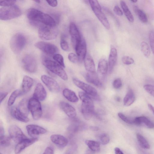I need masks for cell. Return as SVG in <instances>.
Instances as JSON below:
<instances>
[{
	"label": "cell",
	"instance_id": "1",
	"mask_svg": "<svg viewBox=\"0 0 154 154\" xmlns=\"http://www.w3.org/2000/svg\"><path fill=\"white\" fill-rule=\"evenodd\" d=\"M27 16L30 23L35 26L39 27L44 25L55 27L56 25V22L53 17L35 8L29 9L27 11Z\"/></svg>",
	"mask_w": 154,
	"mask_h": 154
},
{
	"label": "cell",
	"instance_id": "2",
	"mask_svg": "<svg viewBox=\"0 0 154 154\" xmlns=\"http://www.w3.org/2000/svg\"><path fill=\"white\" fill-rule=\"evenodd\" d=\"M82 101L81 111L84 118L90 120L94 114V108L93 101L90 96L84 95L81 99Z\"/></svg>",
	"mask_w": 154,
	"mask_h": 154
},
{
	"label": "cell",
	"instance_id": "3",
	"mask_svg": "<svg viewBox=\"0 0 154 154\" xmlns=\"http://www.w3.org/2000/svg\"><path fill=\"white\" fill-rule=\"evenodd\" d=\"M22 14V11L17 5H14L7 7H2L0 9V19L7 20L17 17Z\"/></svg>",
	"mask_w": 154,
	"mask_h": 154
},
{
	"label": "cell",
	"instance_id": "4",
	"mask_svg": "<svg viewBox=\"0 0 154 154\" xmlns=\"http://www.w3.org/2000/svg\"><path fill=\"white\" fill-rule=\"evenodd\" d=\"M44 65L52 72L57 75L65 81L68 80V77L66 72L60 65L57 62L49 59H45L43 61Z\"/></svg>",
	"mask_w": 154,
	"mask_h": 154
},
{
	"label": "cell",
	"instance_id": "5",
	"mask_svg": "<svg viewBox=\"0 0 154 154\" xmlns=\"http://www.w3.org/2000/svg\"><path fill=\"white\" fill-rule=\"evenodd\" d=\"M26 43L25 36L21 33L14 34L11 39L10 44L12 51L15 54L20 53Z\"/></svg>",
	"mask_w": 154,
	"mask_h": 154
},
{
	"label": "cell",
	"instance_id": "6",
	"mask_svg": "<svg viewBox=\"0 0 154 154\" xmlns=\"http://www.w3.org/2000/svg\"><path fill=\"white\" fill-rule=\"evenodd\" d=\"M89 2L95 15L107 29L110 28V25L105 14L102 11L101 7L97 0H90Z\"/></svg>",
	"mask_w": 154,
	"mask_h": 154
},
{
	"label": "cell",
	"instance_id": "7",
	"mask_svg": "<svg viewBox=\"0 0 154 154\" xmlns=\"http://www.w3.org/2000/svg\"><path fill=\"white\" fill-rule=\"evenodd\" d=\"M55 27L41 25L39 27L38 31L39 37L45 40H51L55 39L58 34L57 29Z\"/></svg>",
	"mask_w": 154,
	"mask_h": 154
},
{
	"label": "cell",
	"instance_id": "8",
	"mask_svg": "<svg viewBox=\"0 0 154 154\" xmlns=\"http://www.w3.org/2000/svg\"><path fill=\"white\" fill-rule=\"evenodd\" d=\"M29 107L32 117L35 120H38L41 117L42 111L39 101L32 97L29 100Z\"/></svg>",
	"mask_w": 154,
	"mask_h": 154
},
{
	"label": "cell",
	"instance_id": "9",
	"mask_svg": "<svg viewBox=\"0 0 154 154\" xmlns=\"http://www.w3.org/2000/svg\"><path fill=\"white\" fill-rule=\"evenodd\" d=\"M22 63L24 69L29 72L34 73L37 70L38 66L36 60L31 55L24 56L22 59Z\"/></svg>",
	"mask_w": 154,
	"mask_h": 154
},
{
	"label": "cell",
	"instance_id": "10",
	"mask_svg": "<svg viewBox=\"0 0 154 154\" xmlns=\"http://www.w3.org/2000/svg\"><path fill=\"white\" fill-rule=\"evenodd\" d=\"M8 133L11 139L17 143L27 138L20 128L15 125H12L9 127Z\"/></svg>",
	"mask_w": 154,
	"mask_h": 154
},
{
	"label": "cell",
	"instance_id": "11",
	"mask_svg": "<svg viewBox=\"0 0 154 154\" xmlns=\"http://www.w3.org/2000/svg\"><path fill=\"white\" fill-rule=\"evenodd\" d=\"M73 81L77 86L90 96L95 99L98 98L97 92L94 87L75 78L73 79Z\"/></svg>",
	"mask_w": 154,
	"mask_h": 154
},
{
	"label": "cell",
	"instance_id": "12",
	"mask_svg": "<svg viewBox=\"0 0 154 154\" xmlns=\"http://www.w3.org/2000/svg\"><path fill=\"white\" fill-rule=\"evenodd\" d=\"M35 46L48 54H55L58 51L57 48L55 45L45 42H38L35 44Z\"/></svg>",
	"mask_w": 154,
	"mask_h": 154
},
{
	"label": "cell",
	"instance_id": "13",
	"mask_svg": "<svg viewBox=\"0 0 154 154\" xmlns=\"http://www.w3.org/2000/svg\"><path fill=\"white\" fill-rule=\"evenodd\" d=\"M41 79L50 91L54 93L59 92V85L54 79L47 75H43L41 76Z\"/></svg>",
	"mask_w": 154,
	"mask_h": 154
},
{
	"label": "cell",
	"instance_id": "14",
	"mask_svg": "<svg viewBox=\"0 0 154 154\" xmlns=\"http://www.w3.org/2000/svg\"><path fill=\"white\" fill-rule=\"evenodd\" d=\"M79 59V61L85 60L87 52L86 44L85 39L82 37L80 41L74 48Z\"/></svg>",
	"mask_w": 154,
	"mask_h": 154
},
{
	"label": "cell",
	"instance_id": "15",
	"mask_svg": "<svg viewBox=\"0 0 154 154\" xmlns=\"http://www.w3.org/2000/svg\"><path fill=\"white\" fill-rule=\"evenodd\" d=\"M69 32L72 45L74 48L81 40L82 37L77 26L73 22H71L70 24Z\"/></svg>",
	"mask_w": 154,
	"mask_h": 154
},
{
	"label": "cell",
	"instance_id": "16",
	"mask_svg": "<svg viewBox=\"0 0 154 154\" xmlns=\"http://www.w3.org/2000/svg\"><path fill=\"white\" fill-rule=\"evenodd\" d=\"M38 140L37 137H32L30 138H27L22 140L18 143L15 146L14 149L15 153H20L26 148L32 145Z\"/></svg>",
	"mask_w": 154,
	"mask_h": 154
},
{
	"label": "cell",
	"instance_id": "17",
	"mask_svg": "<svg viewBox=\"0 0 154 154\" xmlns=\"http://www.w3.org/2000/svg\"><path fill=\"white\" fill-rule=\"evenodd\" d=\"M26 128L28 134L32 137H36V136L44 134L47 132V130L44 128L36 125H28Z\"/></svg>",
	"mask_w": 154,
	"mask_h": 154
},
{
	"label": "cell",
	"instance_id": "18",
	"mask_svg": "<svg viewBox=\"0 0 154 154\" xmlns=\"http://www.w3.org/2000/svg\"><path fill=\"white\" fill-rule=\"evenodd\" d=\"M47 95V92L43 85L40 83H38L35 89L33 97L42 101L45 99Z\"/></svg>",
	"mask_w": 154,
	"mask_h": 154
},
{
	"label": "cell",
	"instance_id": "19",
	"mask_svg": "<svg viewBox=\"0 0 154 154\" xmlns=\"http://www.w3.org/2000/svg\"><path fill=\"white\" fill-rule=\"evenodd\" d=\"M51 141L58 147L62 148L66 146L68 143V140L64 136L58 134H54L50 137Z\"/></svg>",
	"mask_w": 154,
	"mask_h": 154
},
{
	"label": "cell",
	"instance_id": "20",
	"mask_svg": "<svg viewBox=\"0 0 154 154\" xmlns=\"http://www.w3.org/2000/svg\"><path fill=\"white\" fill-rule=\"evenodd\" d=\"M86 81L94 85L100 87L102 86V83L100 81L98 76L95 72H88L83 75Z\"/></svg>",
	"mask_w": 154,
	"mask_h": 154
},
{
	"label": "cell",
	"instance_id": "21",
	"mask_svg": "<svg viewBox=\"0 0 154 154\" xmlns=\"http://www.w3.org/2000/svg\"><path fill=\"white\" fill-rule=\"evenodd\" d=\"M60 106L69 117L73 119L76 116V113L75 109L68 103L61 101L60 103Z\"/></svg>",
	"mask_w": 154,
	"mask_h": 154
},
{
	"label": "cell",
	"instance_id": "22",
	"mask_svg": "<svg viewBox=\"0 0 154 154\" xmlns=\"http://www.w3.org/2000/svg\"><path fill=\"white\" fill-rule=\"evenodd\" d=\"M117 58V52L114 48H111L108 59L109 71L111 73L116 64Z\"/></svg>",
	"mask_w": 154,
	"mask_h": 154
},
{
	"label": "cell",
	"instance_id": "23",
	"mask_svg": "<svg viewBox=\"0 0 154 154\" xmlns=\"http://www.w3.org/2000/svg\"><path fill=\"white\" fill-rule=\"evenodd\" d=\"M33 84V79L27 75L24 76L22 84V94L28 93L31 88Z\"/></svg>",
	"mask_w": 154,
	"mask_h": 154
},
{
	"label": "cell",
	"instance_id": "24",
	"mask_svg": "<svg viewBox=\"0 0 154 154\" xmlns=\"http://www.w3.org/2000/svg\"><path fill=\"white\" fill-rule=\"evenodd\" d=\"M11 115L16 119L24 122H28L29 119L27 117L22 114L19 110L17 106H14L10 110Z\"/></svg>",
	"mask_w": 154,
	"mask_h": 154
},
{
	"label": "cell",
	"instance_id": "25",
	"mask_svg": "<svg viewBox=\"0 0 154 154\" xmlns=\"http://www.w3.org/2000/svg\"><path fill=\"white\" fill-rule=\"evenodd\" d=\"M143 123L149 128H154V123L146 117L144 116L136 117L133 120V124L139 125Z\"/></svg>",
	"mask_w": 154,
	"mask_h": 154
},
{
	"label": "cell",
	"instance_id": "26",
	"mask_svg": "<svg viewBox=\"0 0 154 154\" xmlns=\"http://www.w3.org/2000/svg\"><path fill=\"white\" fill-rule=\"evenodd\" d=\"M17 108L20 112L24 116L27 117L29 111V100L26 98H23L19 102Z\"/></svg>",
	"mask_w": 154,
	"mask_h": 154
},
{
	"label": "cell",
	"instance_id": "27",
	"mask_svg": "<svg viewBox=\"0 0 154 154\" xmlns=\"http://www.w3.org/2000/svg\"><path fill=\"white\" fill-rule=\"evenodd\" d=\"M108 68L106 60L104 59H100L99 61L97 67L99 75L102 77L105 76L107 73Z\"/></svg>",
	"mask_w": 154,
	"mask_h": 154
},
{
	"label": "cell",
	"instance_id": "28",
	"mask_svg": "<svg viewBox=\"0 0 154 154\" xmlns=\"http://www.w3.org/2000/svg\"><path fill=\"white\" fill-rule=\"evenodd\" d=\"M63 94L64 97L70 102L76 103L79 100L78 98L75 93L68 88H66L63 90Z\"/></svg>",
	"mask_w": 154,
	"mask_h": 154
},
{
	"label": "cell",
	"instance_id": "29",
	"mask_svg": "<svg viewBox=\"0 0 154 154\" xmlns=\"http://www.w3.org/2000/svg\"><path fill=\"white\" fill-rule=\"evenodd\" d=\"M84 65L86 70L89 72H95V68L94 62L91 57L89 56L85 57Z\"/></svg>",
	"mask_w": 154,
	"mask_h": 154
},
{
	"label": "cell",
	"instance_id": "30",
	"mask_svg": "<svg viewBox=\"0 0 154 154\" xmlns=\"http://www.w3.org/2000/svg\"><path fill=\"white\" fill-rule=\"evenodd\" d=\"M135 97L132 90L129 89L125 97L124 100V104L125 106L131 105L134 101Z\"/></svg>",
	"mask_w": 154,
	"mask_h": 154
},
{
	"label": "cell",
	"instance_id": "31",
	"mask_svg": "<svg viewBox=\"0 0 154 154\" xmlns=\"http://www.w3.org/2000/svg\"><path fill=\"white\" fill-rule=\"evenodd\" d=\"M120 3L124 14L127 19L130 22H133L134 21V17L126 3L123 1H121Z\"/></svg>",
	"mask_w": 154,
	"mask_h": 154
},
{
	"label": "cell",
	"instance_id": "32",
	"mask_svg": "<svg viewBox=\"0 0 154 154\" xmlns=\"http://www.w3.org/2000/svg\"><path fill=\"white\" fill-rule=\"evenodd\" d=\"M85 143L89 148L93 152H97L100 149V143L96 141L87 140Z\"/></svg>",
	"mask_w": 154,
	"mask_h": 154
},
{
	"label": "cell",
	"instance_id": "33",
	"mask_svg": "<svg viewBox=\"0 0 154 154\" xmlns=\"http://www.w3.org/2000/svg\"><path fill=\"white\" fill-rule=\"evenodd\" d=\"M134 9L135 13L137 15L141 22L143 23H146L147 22V16L146 13L142 10L135 6H134Z\"/></svg>",
	"mask_w": 154,
	"mask_h": 154
},
{
	"label": "cell",
	"instance_id": "34",
	"mask_svg": "<svg viewBox=\"0 0 154 154\" xmlns=\"http://www.w3.org/2000/svg\"><path fill=\"white\" fill-rule=\"evenodd\" d=\"M21 95H22L21 90L17 89L11 93L8 100V106H11L14 103L17 97Z\"/></svg>",
	"mask_w": 154,
	"mask_h": 154
},
{
	"label": "cell",
	"instance_id": "35",
	"mask_svg": "<svg viewBox=\"0 0 154 154\" xmlns=\"http://www.w3.org/2000/svg\"><path fill=\"white\" fill-rule=\"evenodd\" d=\"M137 138L140 146L144 149H149L150 146L145 138L140 134H137Z\"/></svg>",
	"mask_w": 154,
	"mask_h": 154
},
{
	"label": "cell",
	"instance_id": "36",
	"mask_svg": "<svg viewBox=\"0 0 154 154\" xmlns=\"http://www.w3.org/2000/svg\"><path fill=\"white\" fill-rule=\"evenodd\" d=\"M141 51L144 56L149 57L150 55L151 52L148 45L145 42H143L140 45Z\"/></svg>",
	"mask_w": 154,
	"mask_h": 154
},
{
	"label": "cell",
	"instance_id": "37",
	"mask_svg": "<svg viewBox=\"0 0 154 154\" xmlns=\"http://www.w3.org/2000/svg\"><path fill=\"white\" fill-rule=\"evenodd\" d=\"M11 139L10 137L5 135L0 137V146L4 147L9 146L11 144Z\"/></svg>",
	"mask_w": 154,
	"mask_h": 154
},
{
	"label": "cell",
	"instance_id": "38",
	"mask_svg": "<svg viewBox=\"0 0 154 154\" xmlns=\"http://www.w3.org/2000/svg\"><path fill=\"white\" fill-rule=\"evenodd\" d=\"M53 58L56 62L63 68L65 67L64 59L63 56L60 54H54Z\"/></svg>",
	"mask_w": 154,
	"mask_h": 154
},
{
	"label": "cell",
	"instance_id": "39",
	"mask_svg": "<svg viewBox=\"0 0 154 154\" xmlns=\"http://www.w3.org/2000/svg\"><path fill=\"white\" fill-rule=\"evenodd\" d=\"M99 140L100 143L103 145L108 144L110 140L109 135L106 134H102L99 136Z\"/></svg>",
	"mask_w": 154,
	"mask_h": 154
},
{
	"label": "cell",
	"instance_id": "40",
	"mask_svg": "<svg viewBox=\"0 0 154 154\" xmlns=\"http://www.w3.org/2000/svg\"><path fill=\"white\" fill-rule=\"evenodd\" d=\"M149 39L150 46L154 55V31H152L150 32Z\"/></svg>",
	"mask_w": 154,
	"mask_h": 154
},
{
	"label": "cell",
	"instance_id": "41",
	"mask_svg": "<svg viewBox=\"0 0 154 154\" xmlns=\"http://www.w3.org/2000/svg\"><path fill=\"white\" fill-rule=\"evenodd\" d=\"M123 63L126 65H130L133 64L134 60L131 57L127 56H123L122 59Z\"/></svg>",
	"mask_w": 154,
	"mask_h": 154
},
{
	"label": "cell",
	"instance_id": "42",
	"mask_svg": "<svg viewBox=\"0 0 154 154\" xmlns=\"http://www.w3.org/2000/svg\"><path fill=\"white\" fill-rule=\"evenodd\" d=\"M119 117L124 122L128 124H133V120H132L122 114L121 112H119L118 113Z\"/></svg>",
	"mask_w": 154,
	"mask_h": 154
},
{
	"label": "cell",
	"instance_id": "43",
	"mask_svg": "<svg viewBox=\"0 0 154 154\" xmlns=\"http://www.w3.org/2000/svg\"><path fill=\"white\" fill-rule=\"evenodd\" d=\"M16 2L15 0H0V5L2 7H7L14 5Z\"/></svg>",
	"mask_w": 154,
	"mask_h": 154
},
{
	"label": "cell",
	"instance_id": "44",
	"mask_svg": "<svg viewBox=\"0 0 154 154\" xmlns=\"http://www.w3.org/2000/svg\"><path fill=\"white\" fill-rule=\"evenodd\" d=\"M144 89L154 97V85H146L144 86Z\"/></svg>",
	"mask_w": 154,
	"mask_h": 154
},
{
	"label": "cell",
	"instance_id": "45",
	"mask_svg": "<svg viewBox=\"0 0 154 154\" xmlns=\"http://www.w3.org/2000/svg\"><path fill=\"white\" fill-rule=\"evenodd\" d=\"M60 45L62 49L64 51H68L69 49V45L67 42L64 38H62L60 41Z\"/></svg>",
	"mask_w": 154,
	"mask_h": 154
},
{
	"label": "cell",
	"instance_id": "46",
	"mask_svg": "<svg viewBox=\"0 0 154 154\" xmlns=\"http://www.w3.org/2000/svg\"><path fill=\"white\" fill-rule=\"evenodd\" d=\"M68 58L71 62L74 63H76L79 61L78 57L77 55L72 53H71L69 54Z\"/></svg>",
	"mask_w": 154,
	"mask_h": 154
},
{
	"label": "cell",
	"instance_id": "47",
	"mask_svg": "<svg viewBox=\"0 0 154 154\" xmlns=\"http://www.w3.org/2000/svg\"><path fill=\"white\" fill-rule=\"evenodd\" d=\"M122 82L120 78H117L113 81V85L114 88L116 89L120 88L122 86Z\"/></svg>",
	"mask_w": 154,
	"mask_h": 154
},
{
	"label": "cell",
	"instance_id": "48",
	"mask_svg": "<svg viewBox=\"0 0 154 154\" xmlns=\"http://www.w3.org/2000/svg\"><path fill=\"white\" fill-rule=\"evenodd\" d=\"M113 11L115 14L118 16H121L123 14V12L122 10L117 5H116L114 6Z\"/></svg>",
	"mask_w": 154,
	"mask_h": 154
},
{
	"label": "cell",
	"instance_id": "49",
	"mask_svg": "<svg viewBox=\"0 0 154 154\" xmlns=\"http://www.w3.org/2000/svg\"><path fill=\"white\" fill-rule=\"evenodd\" d=\"M42 154H54L53 149L51 147H48L46 148Z\"/></svg>",
	"mask_w": 154,
	"mask_h": 154
},
{
	"label": "cell",
	"instance_id": "50",
	"mask_svg": "<svg viewBox=\"0 0 154 154\" xmlns=\"http://www.w3.org/2000/svg\"><path fill=\"white\" fill-rule=\"evenodd\" d=\"M47 3L51 6L53 7L56 6L57 5V2L56 0H46Z\"/></svg>",
	"mask_w": 154,
	"mask_h": 154
},
{
	"label": "cell",
	"instance_id": "51",
	"mask_svg": "<svg viewBox=\"0 0 154 154\" xmlns=\"http://www.w3.org/2000/svg\"><path fill=\"white\" fill-rule=\"evenodd\" d=\"M8 93L7 92H3L0 93V102L1 103L4 99L5 98L7 95Z\"/></svg>",
	"mask_w": 154,
	"mask_h": 154
},
{
	"label": "cell",
	"instance_id": "52",
	"mask_svg": "<svg viewBox=\"0 0 154 154\" xmlns=\"http://www.w3.org/2000/svg\"><path fill=\"white\" fill-rule=\"evenodd\" d=\"M114 150L116 154H124L122 152L118 147H116Z\"/></svg>",
	"mask_w": 154,
	"mask_h": 154
},
{
	"label": "cell",
	"instance_id": "53",
	"mask_svg": "<svg viewBox=\"0 0 154 154\" xmlns=\"http://www.w3.org/2000/svg\"><path fill=\"white\" fill-rule=\"evenodd\" d=\"M4 136V130L3 127L1 126L0 128V137Z\"/></svg>",
	"mask_w": 154,
	"mask_h": 154
},
{
	"label": "cell",
	"instance_id": "54",
	"mask_svg": "<svg viewBox=\"0 0 154 154\" xmlns=\"http://www.w3.org/2000/svg\"><path fill=\"white\" fill-rule=\"evenodd\" d=\"M148 106L149 109L154 114V107L151 104H148Z\"/></svg>",
	"mask_w": 154,
	"mask_h": 154
},
{
	"label": "cell",
	"instance_id": "55",
	"mask_svg": "<svg viewBox=\"0 0 154 154\" xmlns=\"http://www.w3.org/2000/svg\"><path fill=\"white\" fill-rule=\"evenodd\" d=\"M35 2H36L39 3L41 1L40 0H35L34 1Z\"/></svg>",
	"mask_w": 154,
	"mask_h": 154
},
{
	"label": "cell",
	"instance_id": "56",
	"mask_svg": "<svg viewBox=\"0 0 154 154\" xmlns=\"http://www.w3.org/2000/svg\"><path fill=\"white\" fill-rule=\"evenodd\" d=\"M137 0H131V1L132 2H133V3H136V2H137Z\"/></svg>",
	"mask_w": 154,
	"mask_h": 154
},
{
	"label": "cell",
	"instance_id": "57",
	"mask_svg": "<svg viewBox=\"0 0 154 154\" xmlns=\"http://www.w3.org/2000/svg\"><path fill=\"white\" fill-rule=\"evenodd\" d=\"M120 98L119 97H118L117 98V101H119L120 100Z\"/></svg>",
	"mask_w": 154,
	"mask_h": 154
},
{
	"label": "cell",
	"instance_id": "58",
	"mask_svg": "<svg viewBox=\"0 0 154 154\" xmlns=\"http://www.w3.org/2000/svg\"><path fill=\"white\" fill-rule=\"evenodd\" d=\"M2 154L1 153V154Z\"/></svg>",
	"mask_w": 154,
	"mask_h": 154
}]
</instances>
